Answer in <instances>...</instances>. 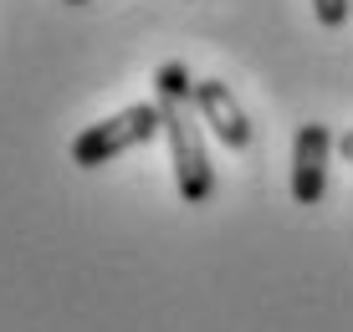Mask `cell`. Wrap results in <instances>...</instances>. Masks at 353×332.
Masks as SVG:
<instances>
[{
	"mask_svg": "<svg viewBox=\"0 0 353 332\" xmlns=\"http://www.w3.org/2000/svg\"><path fill=\"white\" fill-rule=\"evenodd\" d=\"M154 103L164 118V138H169V158H174V189L185 205H205L215 194V169L200 138V107H194V77L185 61H164L154 72Z\"/></svg>",
	"mask_w": 353,
	"mask_h": 332,
	"instance_id": "1",
	"label": "cell"
},
{
	"mask_svg": "<svg viewBox=\"0 0 353 332\" xmlns=\"http://www.w3.org/2000/svg\"><path fill=\"white\" fill-rule=\"evenodd\" d=\"M154 133H164L159 103H133V107H123V113L82 128L77 138H72V164H77V169H103V164H113L118 154L149 143Z\"/></svg>",
	"mask_w": 353,
	"mask_h": 332,
	"instance_id": "2",
	"label": "cell"
},
{
	"mask_svg": "<svg viewBox=\"0 0 353 332\" xmlns=\"http://www.w3.org/2000/svg\"><path fill=\"white\" fill-rule=\"evenodd\" d=\"M327 154H333L327 123H302L292 138V200L297 205H318L327 194Z\"/></svg>",
	"mask_w": 353,
	"mask_h": 332,
	"instance_id": "3",
	"label": "cell"
},
{
	"mask_svg": "<svg viewBox=\"0 0 353 332\" xmlns=\"http://www.w3.org/2000/svg\"><path fill=\"white\" fill-rule=\"evenodd\" d=\"M194 107H200V118L210 123V133L225 143V149H246L251 143V123H246V113H241L236 92H230L221 77L194 82Z\"/></svg>",
	"mask_w": 353,
	"mask_h": 332,
	"instance_id": "4",
	"label": "cell"
},
{
	"mask_svg": "<svg viewBox=\"0 0 353 332\" xmlns=\"http://www.w3.org/2000/svg\"><path fill=\"white\" fill-rule=\"evenodd\" d=\"M348 6H353V0H312V10H318L323 26H343V21H348Z\"/></svg>",
	"mask_w": 353,
	"mask_h": 332,
	"instance_id": "5",
	"label": "cell"
},
{
	"mask_svg": "<svg viewBox=\"0 0 353 332\" xmlns=\"http://www.w3.org/2000/svg\"><path fill=\"white\" fill-rule=\"evenodd\" d=\"M338 154H343L348 164H353V133H343V138H338Z\"/></svg>",
	"mask_w": 353,
	"mask_h": 332,
	"instance_id": "6",
	"label": "cell"
},
{
	"mask_svg": "<svg viewBox=\"0 0 353 332\" xmlns=\"http://www.w3.org/2000/svg\"><path fill=\"white\" fill-rule=\"evenodd\" d=\"M67 6H88V0H67Z\"/></svg>",
	"mask_w": 353,
	"mask_h": 332,
	"instance_id": "7",
	"label": "cell"
}]
</instances>
